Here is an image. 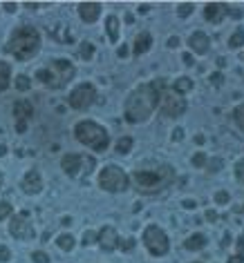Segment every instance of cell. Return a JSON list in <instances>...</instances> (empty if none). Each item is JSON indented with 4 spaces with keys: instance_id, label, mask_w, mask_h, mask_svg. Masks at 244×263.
Masks as SVG:
<instances>
[{
    "instance_id": "cell-39",
    "label": "cell",
    "mask_w": 244,
    "mask_h": 263,
    "mask_svg": "<svg viewBox=\"0 0 244 263\" xmlns=\"http://www.w3.org/2000/svg\"><path fill=\"white\" fill-rule=\"evenodd\" d=\"M238 254H240V257L244 259V234H242V236H240V239H238Z\"/></svg>"
},
{
    "instance_id": "cell-36",
    "label": "cell",
    "mask_w": 244,
    "mask_h": 263,
    "mask_svg": "<svg viewBox=\"0 0 244 263\" xmlns=\"http://www.w3.org/2000/svg\"><path fill=\"white\" fill-rule=\"evenodd\" d=\"M215 203H220V205H224V203H229V192H224V190H220V192H215Z\"/></svg>"
},
{
    "instance_id": "cell-11",
    "label": "cell",
    "mask_w": 244,
    "mask_h": 263,
    "mask_svg": "<svg viewBox=\"0 0 244 263\" xmlns=\"http://www.w3.org/2000/svg\"><path fill=\"white\" fill-rule=\"evenodd\" d=\"M9 232L20 241L34 239V227H32V221H29V214L20 212L18 216H14V221H11V225H9Z\"/></svg>"
},
{
    "instance_id": "cell-21",
    "label": "cell",
    "mask_w": 244,
    "mask_h": 263,
    "mask_svg": "<svg viewBox=\"0 0 244 263\" xmlns=\"http://www.w3.org/2000/svg\"><path fill=\"white\" fill-rule=\"evenodd\" d=\"M105 29H108V38L112 40V43H117L119 40V18L108 16V20H105Z\"/></svg>"
},
{
    "instance_id": "cell-7",
    "label": "cell",
    "mask_w": 244,
    "mask_h": 263,
    "mask_svg": "<svg viewBox=\"0 0 244 263\" xmlns=\"http://www.w3.org/2000/svg\"><path fill=\"white\" fill-rule=\"evenodd\" d=\"M144 245L148 248V252L153 257H163L170 250V241H168V234L157 225H148L144 230Z\"/></svg>"
},
{
    "instance_id": "cell-45",
    "label": "cell",
    "mask_w": 244,
    "mask_h": 263,
    "mask_svg": "<svg viewBox=\"0 0 244 263\" xmlns=\"http://www.w3.org/2000/svg\"><path fill=\"white\" fill-rule=\"evenodd\" d=\"M208 169H211V172H217V169H220V158H215V160H213V163H211V167H208Z\"/></svg>"
},
{
    "instance_id": "cell-48",
    "label": "cell",
    "mask_w": 244,
    "mask_h": 263,
    "mask_svg": "<svg viewBox=\"0 0 244 263\" xmlns=\"http://www.w3.org/2000/svg\"><path fill=\"white\" fill-rule=\"evenodd\" d=\"M61 223H63V225H70V223H72V218H70V216H63V218H61Z\"/></svg>"
},
{
    "instance_id": "cell-12",
    "label": "cell",
    "mask_w": 244,
    "mask_h": 263,
    "mask_svg": "<svg viewBox=\"0 0 244 263\" xmlns=\"http://www.w3.org/2000/svg\"><path fill=\"white\" fill-rule=\"evenodd\" d=\"M20 187H23L25 194H38V192L43 190L41 172H38V169H29V172L23 176V181H20Z\"/></svg>"
},
{
    "instance_id": "cell-10",
    "label": "cell",
    "mask_w": 244,
    "mask_h": 263,
    "mask_svg": "<svg viewBox=\"0 0 244 263\" xmlns=\"http://www.w3.org/2000/svg\"><path fill=\"white\" fill-rule=\"evenodd\" d=\"M96 101V89L90 83H81L79 87L72 89V94L68 96V103L72 109H87L92 103Z\"/></svg>"
},
{
    "instance_id": "cell-4",
    "label": "cell",
    "mask_w": 244,
    "mask_h": 263,
    "mask_svg": "<svg viewBox=\"0 0 244 263\" xmlns=\"http://www.w3.org/2000/svg\"><path fill=\"white\" fill-rule=\"evenodd\" d=\"M36 78L45 87L61 89L74 78V65L70 60H65V58H56V60H50L43 69L36 71Z\"/></svg>"
},
{
    "instance_id": "cell-14",
    "label": "cell",
    "mask_w": 244,
    "mask_h": 263,
    "mask_svg": "<svg viewBox=\"0 0 244 263\" xmlns=\"http://www.w3.org/2000/svg\"><path fill=\"white\" fill-rule=\"evenodd\" d=\"M229 13V4H222V2H208L204 7V18L208 22H222V18Z\"/></svg>"
},
{
    "instance_id": "cell-18",
    "label": "cell",
    "mask_w": 244,
    "mask_h": 263,
    "mask_svg": "<svg viewBox=\"0 0 244 263\" xmlns=\"http://www.w3.org/2000/svg\"><path fill=\"white\" fill-rule=\"evenodd\" d=\"M14 114L16 120H29L34 116V107L29 101H16L14 103Z\"/></svg>"
},
{
    "instance_id": "cell-25",
    "label": "cell",
    "mask_w": 244,
    "mask_h": 263,
    "mask_svg": "<svg viewBox=\"0 0 244 263\" xmlns=\"http://www.w3.org/2000/svg\"><path fill=\"white\" fill-rule=\"evenodd\" d=\"M193 89V80L190 78H177L175 80V92L177 94H188Z\"/></svg>"
},
{
    "instance_id": "cell-47",
    "label": "cell",
    "mask_w": 244,
    "mask_h": 263,
    "mask_svg": "<svg viewBox=\"0 0 244 263\" xmlns=\"http://www.w3.org/2000/svg\"><path fill=\"white\" fill-rule=\"evenodd\" d=\"M119 56L126 58V56H128V47H119Z\"/></svg>"
},
{
    "instance_id": "cell-46",
    "label": "cell",
    "mask_w": 244,
    "mask_h": 263,
    "mask_svg": "<svg viewBox=\"0 0 244 263\" xmlns=\"http://www.w3.org/2000/svg\"><path fill=\"white\" fill-rule=\"evenodd\" d=\"M229 263H244V259L240 257V254H235V257H231V259H229Z\"/></svg>"
},
{
    "instance_id": "cell-43",
    "label": "cell",
    "mask_w": 244,
    "mask_h": 263,
    "mask_svg": "<svg viewBox=\"0 0 244 263\" xmlns=\"http://www.w3.org/2000/svg\"><path fill=\"white\" fill-rule=\"evenodd\" d=\"M177 45H179V38H177V36H170V38H168V47L175 49Z\"/></svg>"
},
{
    "instance_id": "cell-44",
    "label": "cell",
    "mask_w": 244,
    "mask_h": 263,
    "mask_svg": "<svg viewBox=\"0 0 244 263\" xmlns=\"http://www.w3.org/2000/svg\"><path fill=\"white\" fill-rule=\"evenodd\" d=\"M181 60H184V62H186V65H188V67H190V65H193V62H195V60H193V56H190V53H184V56H181Z\"/></svg>"
},
{
    "instance_id": "cell-49",
    "label": "cell",
    "mask_w": 244,
    "mask_h": 263,
    "mask_svg": "<svg viewBox=\"0 0 244 263\" xmlns=\"http://www.w3.org/2000/svg\"><path fill=\"white\" fill-rule=\"evenodd\" d=\"M7 154V145H0V156H5Z\"/></svg>"
},
{
    "instance_id": "cell-17",
    "label": "cell",
    "mask_w": 244,
    "mask_h": 263,
    "mask_svg": "<svg viewBox=\"0 0 244 263\" xmlns=\"http://www.w3.org/2000/svg\"><path fill=\"white\" fill-rule=\"evenodd\" d=\"M150 45H153V36H150L148 31H141V34L135 38V45H132V53H135V56H144V53L150 49Z\"/></svg>"
},
{
    "instance_id": "cell-35",
    "label": "cell",
    "mask_w": 244,
    "mask_h": 263,
    "mask_svg": "<svg viewBox=\"0 0 244 263\" xmlns=\"http://www.w3.org/2000/svg\"><path fill=\"white\" fill-rule=\"evenodd\" d=\"M11 259V250L7 245H0V263H7Z\"/></svg>"
},
{
    "instance_id": "cell-6",
    "label": "cell",
    "mask_w": 244,
    "mask_h": 263,
    "mask_svg": "<svg viewBox=\"0 0 244 263\" xmlns=\"http://www.w3.org/2000/svg\"><path fill=\"white\" fill-rule=\"evenodd\" d=\"M99 185L105 192H123L130 185V178L119 165H105L99 174Z\"/></svg>"
},
{
    "instance_id": "cell-23",
    "label": "cell",
    "mask_w": 244,
    "mask_h": 263,
    "mask_svg": "<svg viewBox=\"0 0 244 263\" xmlns=\"http://www.w3.org/2000/svg\"><path fill=\"white\" fill-rule=\"evenodd\" d=\"M244 45V29H235L233 36L229 38V47L231 49H240Z\"/></svg>"
},
{
    "instance_id": "cell-24",
    "label": "cell",
    "mask_w": 244,
    "mask_h": 263,
    "mask_svg": "<svg viewBox=\"0 0 244 263\" xmlns=\"http://www.w3.org/2000/svg\"><path fill=\"white\" fill-rule=\"evenodd\" d=\"M56 245H59L61 250H65V252H70V250L74 248V236L72 234H61L59 239H56Z\"/></svg>"
},
{
    "instance_id": "cell-34",
    "label": "cell",
    "mask_w": 244,
    "mask_h": 263,
    "mask_svg": "<svg viewBox=\"0 0 244 263\" xmlns=\"http://www.w3.org/2000/svg\"><path fill=\"white\" fill-rule=\"evenodd\" d=\"M193 165L195 167H204V165H206V156H204V152H197V154L193 156Z\"/></svg>"
},
{
    "instance_id": "cell-29",
    "label": "cell",
    "mask_w": 244,
    "mask_h": 263,
    "mask_svg": "<svg viewBox=\"0 0 244 263\" xmlns=\"http://www.w3.org/2000/svg\"><path fill=\"white\" fill-rule=\"evenodd\" d=\"M193 9H195V4H193V2H181L179 7H177V13H179L181 18H188L190 13H193Z\"/></svg>"
},
{
    "instance_id": "cell-38",
    "label": "cell",
    "mask_w": 244,
    "mask_h": 263,
    "mask_svg": "<svg viewBox=\"0 0 244 263\" xmlns=\"http://www.w3.org/2000/svg\"><path fill=\"white\" fill-rule=\"evenodd\" d=\"M222 80H224V76H222V74H220V71H215V74H213V76H211V83H213V85H215V87H217V85H222Z\"/></svg>"
},
{
    "instance_id": "cell-50",
    "label": "cell",
    "mask_w": 244,
    "mask_h": 263,
    "mask_svg": "<svg viewBox=\"0 0 244 263\" xmlns=\"http://www.w3.org/2000/svg\"><path fill=\"white\" fill-rule=\"evenodd\" d=\"M0 185H2V172H0Z\"/></svg>"
},
{
    "instance_id": "cell-32",
    "label": "cell",
    "mask_w": 244,
    "mask_h": 263,
    "mask_svg": "<svg viewBox=\"0 0 244 263\" xmlns=\"http://www.w3.org/2000/svg\"><path fill=\"white\" fill-rule=\"evenodd\" d=\"M235 178L244 185V158H240L238 163H235Z\"/></svg>"
},
{
    "instance_id": "cell-20",
    "label": "cell",
    "mask_w": 244,
    "mask_h": 263,
    "mask_svg": "<svg viewBox=\"0 0 244 263\" xmlns=\"http://www.w3.org/2000/svg\"><path fill=\"white\" fill-rule=\"evenodd\" d=\"M11 83V67L5 60H0V92H5Z\"/></svg>"
},
{
    "instance_id": "cell-27",
    "label": "cell",
    "mask_w": 244,
    "mask_h": 263,
    "mask_svg": "<svg viewBox=\"0 0 244 263\" xmlns=\"http://www.w3.org/2000/svg\"><path fill=\"white\" fill-rule=\"evenodd\" d=\"M233 120H235V125L240 127V132H244V103L233 109Z\"/></svg>"
},
{
    "instance_id": "cell-3",
    "label": "cell",
    "mask_w": 244,
    "mask_h": 263,
    "mask_svg": "<svg viewBox=\"0 0 244 263\" xmlns=\"http://www.w3.org/2000/svg\"><path fill=\"white\" fill-rule=\"evenodd\" d=\"M41 49V34L36 27L23 25L11 34L9 43H7V52L16 58V60H29L34 58Z\"/></svg>"
},
{
    "instance_id": "cell-33",
    "label": "cell",
    "mask_w": 244,
    "mask_h": 263,
    "mask_svg": "<svg viewBox=\"0 0 244 263\" xmlns=\"http://www.w3.org/2000/svg\"><path fill=\"white\" fill-rule=\"evenodd\" d=\"M117 248H121L123 252H128V250H132V248H135V239H119Z\"/></svg>"
},
{
    "instance_id": "cell-16",
    "label": "cell",
    "mask_w": 244,
    "mask_h": 263,
    "mask_svg": "<svg viewBox=\"0 0 244 263\" xmlns=\"http://www.w3.org/2000/svg\"><path fill=\"white\" fill-rule=\"evenodd\" d=\"M79 16L83 22H94L101 16V4L99 2H81L79 4Z\"/></svg>"
},
{
    "instance_id": "cell-26",
    "label": "cell",
    "mask_w": 244,
    "mask_h": 263,
    "mask_svg": "<svg viewBox=\"0 0 244 263\" xmlns=\"http://www.w3.org/2000/svg\"><path fill=\"white\" fill-rule=\"evenodd\" d=\"M114 150H117L119 154H128V152L132 150V138H130V136L119 138V141H117V147H114Z\"/></svg>"
},
{
    "instance_id": "cell-8",
    "label": "cell",
    "mask_w": 244,
    "mask_h": 263,
    "mask_svg": "<svg viewBox=\"0 0 244 263\" xmlns=\"http://www.w3.org/2000/svg\"><path fill=\"white\" fill-rule=\"evenodd\" d=\"M159 107H162V114L168 118H177L186 111V98L181 94H177L175 89H163L162 96H159Z\"/></svg>"
},
{
    "instance_id": "cell-31",
    "label": "cell",
    "mask_w": 244,
    "mask_h": 263,
    "mask_svg": "<svg viewBox=\"0 0 244 263\" xmlns=\"http://www.w3.org/2000/svg\"><path fill=\"white\" fill-rule=\"evenodd\" d=\"M32 261L34 263H50V257H47L43 250H36V252H32Z\"/></svg>"
},
{
    "instance_id": "cell-5",
    "label": "cell",
    "mask_w": 244,
    "mask_h": 263,
    "mask_svg": "<svg viewBox=\"0 0 244 263\" xmlns=\"http://www.w3.org/2000/svg\"><path fill=\"white\" fill-rule=\"evenodd\" d=\"M74 136L79 143L92 147L94 152H105L110 145V136L105 132V127H101L94 120H81L74 125Z\"/></svg>"
},
{
    "instance_id": "cell-22",
    "label": "cell",
    "mask_w": 244,
    "mask_h": 263,
    "mask_svg": "<svg viewBox=\"0 0 244 263\" xmlns=\"http://www.w3.org/2000/svg\"><path fill=\"white\" fill-rule=\"evenodd\" d=\"M94 45L90 43V40H83L81 47H79V56L83 58V60H92V56H94Z\"/></svg>"
},
{
    "instance_id": "cell-30",
    "label": "cell",
    "mask_w": 244,
    "mask_h": 263,
    "mask_svg": "<svg viewBox=\"0 0 244 263\" xmlns=\"http://www.w3.org/2000/svg\"><path fill=\"white\" fill-rule=\"evenodd\" d=\"M7 216H11V203H7V201H0V221H5Z\"/></svg>"
},
{
    "instance_id": "cell-9",
    "label": "cell",
    "mask_w": 244,
    "mask_h": 263,
    "mask_svg": "<svg viewBox=\"0 0 244 263\" xmlns=\"http://www.w3.org/2000/svg\"><path fill=\"white\" fill-rule=\"evenodd\" d=\"M61 167H63V172L68 174V176L77 178V176H81L83 172H92V169H94V158L83 156V154H65L63 158H61Z\"/></svg>"
},
{
    "instance_id": "cell-19",
    "label": "cell",
    "mask_w": 244,
    "mask_h": 263,
    "mask_svg": "<svg viewBox=\"0 0 244 263\" xmlns=\"http://www.w3.org/2000/svg\"><path fill=\"white\" fill-rule=\"evenodd\" d=\"M206 241H208V239L202 234V232H195L193 236H188V239L184 241V248H186V250H202L204 245H206Z\"/></svg>"
},
{
    "instance_id": "cell-28",
    "label": "cell",
    "mask_w": 244,
    "mask_h": 263,
    "mask_svg": "<svg viewBox=\"0 0 244 263\" xmlns=\"http://www.w3.org/2000/svg\"><path fill=\"white\" fill-rule=\"evenodd\" d=\"M29 87H32V80H29V76L20 74L18 78H16V89H18V92H27Z\"/></svg>"
},
{
    "instance_id": "cell-15",
    "label": "cell",
    "mask_w": 244,
    "mask_h": 263,
    "mask_svg": "<svg viewBox=\"0 0 244 263\" xmlns=\"http://www.w3.org/2000/svg\"><path fill=\"white\" fill-rule=\"evenodd\" d=\"M188 45L195 53H202L204 56V53L208 52V47H211V40H208V36L204 34V31H195V34H190Z\"/></svg>"
},
{
    "instance_id": "cell-1",
    "label": "cell",
    "mask_w": 244,
    "mask_h": 263,
    "mask_svg": "<svg viewBox=\"0 0 244 263\" xmlns=\"http://www.w3.org/2000/svg\"><path fill=\"white\" fill-rule=\"evenodd\" d=\"M163 92V80H153L144 83L137 89H132L130 96L126 98V120L128 123H144L150 118L159 105V96Z\"/></svg>"
},
{
    "instance_id": "cell-52",
    "label": "cell",
    "mask_w": 244,
    "mask_h": 263,
    "mask_svg": "<svg viewBox=\"0 0 244 263\" xmlns=\"http://www.w3.org/2000/svg\"><path fill=\"white\" fill-rule=\"evenodd\" d=\"M242 210H244V208H242Z\"/></svg>"
},
{
    "instance_id": "cell-41",
    "label": "cell",
    "mask_w": 244,
    "mask_h": 263,
    "mask_svg": "<svg viewBox=\"0 0 244 263\" xmlns=\"http://www.w3.org/2000/svg\"><path fill=\"white\" fill-rule=\"evenodd\" d=\"M2 7H5V11L14 13V11H16V7H18V4H16V2H5V4H2Z\"/></svg>"
},
{
    "instance_id": "cell-2",
    "label": "cell",
    "mask_w": 244,
    "mask_h": 263,
    "mask_svg": "<svg viewBox=\"0 0 244 263\" xmlns=\"http://www.w3.org/2000/svg\"><path fill=\"white\" fill-rule=\"evenodd\" d=\"M172 181H175L172 165H146L132 174V185L141 194H159L162 190L170 187Z\"/></svg>"
},
{
    "instance_id": "cell-40",
    "label": "cell",
    "mask_w": 244,
    "mask_h": 263,
    "mask_svg": "<svg viewBox=\"0 0 244 263\" xmlns=\"http://www.w3.org/2000/svg\"><path fill=\"white\" fill-rule=\"evenodd\" d=\"M16 129H18L20 134L27 132V120H16Z\"/></svg>"
},
{
    "instance_id": "cell-37",
    "label": "cell",
    "mask_w": 244,
    "mask_h": 263,
    "mask_svg": "<svg viewBox=\"0 0 244 263\" xmlns=\"http://www.w3.org/2000/svg\"><path fill=\"white\" fill-rule=\"evenodd\" d=\"M94 241H96V232L87 230V232H85V236H83V243H85V245H92Z\"/></svg>"
},
{
    "instance_id": "cell-13",
    "label": "cell",
    "mask_w": 244,
    "mask_h": 263,
    "mask_svg": "<svg viewBox=\"0 0 244 263\" xmlns=\"http://www.w3.org/2000/svg\"><path fill=\"white\" fill-rule=\"evenodd\" d=\"M96 243L101 245V248L105 250V252H110V250H114L117 248V243H119V236H117V230L114 227H110V225H105L103 230L96 234Z\"/></svg>"
},
{
    "instance_id": "cell-51",
    "label": "cell",
    "mask_w": 244,
    "mask_h": 263,
    "mask_svg": "<svg viewBox=\"0 0 244 263\" xmlns=\"http://www.w3.org/2000/svg\"><path fill=\"white\" fill-rule=\"evenodd\" d=\"M195 263H199V261H195Z\"/></svg>"
},
{
    "instance_id": "cell-42",
    "label": "cell",
    "mask_w": 244,
    "mask_h": 263,
    "mask_svg": "<svg viewBox=\"0 0 244 263\" xmlns=\"http://www.w3.org/2000/svg\"><path fill=\"white\" fill-rule=\"evenodd\" d=\"M181 205H184L186 210H195V205H197V203H195L193 199H186V201H184V203H181Z\"/></svg>"
}]
</instances>
